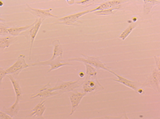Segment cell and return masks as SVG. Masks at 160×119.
<instances>
[{"instance_id": "cell-1", "label": "cell", "mask_w": 160, "mask_h": 119, "mask_svg": "<svg viewBox=\"0 0 160 119\" xmlns=\"http://www.w3.org/2000/svg\"><path fill=\"white\" fill-rule=\"evenodd\" d=\"M28 67H29V64H27L26 61H25V56L23 55H19L17 61L15 62L12 66H10L8 69H3V68L0 69L1 82H2V79L4 78V76H6L8 74H12L13 76H18L22 69H26Z\"/></svg>"}, {"instance_id": "cell-2", "label": "cell", "mask_w": 160, "mask_h": 119, "mask_svg": "<svg viewBox=\"0 0 160 119\" xmlns=\"http://www.w3.org/2000/svg\"><path fill=\"white\" fill-rule=\"evenodd\" d=\"M84 79H85V78H84ZM84 79L81 78V79H77V81H68V82H63L61 79H58L57 84L53 87V89L55 91H59L60 94L69 93L71 91L79 88L81 86H82L84 83Z\"/></svg>"}, {"instance_id": "cell-3", "label": "cell", "mask_w": 160, "mask_h": 119, "mask_svg": "<svg viewBox=\"0 0 160 119\" xmlns=\"http://www.w3.org/2000/svg\"><path fill=\"white\" fill-rule=\"evenodd\" d=\"M82 89L86 94L87 93L95 94L99 91L104 90V87L99 83L96 76L85 77L84 83L82 84Z\"/></svg>"}, {"instance_id": "cell-4", "label": "cell", "mask_w": 160, "mask_h": 119, "mask_svg": "<svg viewBox=\"0 0 160 119\" xmlns=\"http://www.w3.org/2000/svg\"><path fill=\"white\" fill-rule=\"evenodd\" d=\"M35 25V21L34 23L28 25L26 26H13V27H10L8 28L7 24L4 21L3 19H1V36H4L5 35H9V36H22V34L24 31H28L31 28L32 26H33Z\"/></svg>"}, {"instance_id": "cell-5", "label": "cell", "mask_w": 160, "mask_h": 119, "mask_svg": "<svg viewBox=\"0 0 160 119\" xmlns=\"http://www.w3.org/2000/svg\"><path fill=\"white\" fill-rule=\"evenodd\" d=\"M36 65H49V66H51V68L48 71V73H50L51 71L55 70L57 69H59V68L65 66V65H71V66H72L73 64L71 62L66 61L65 60H63L62 56H58L56 59L50 60H48V61H37L35 63L29 64V66H36Z\"/></svg>"}, {"instance_id": "cell-6", "label": "cell", "mask_w": 160, "mask_h": 119, "mask_svg": "<svg viewBox=\"0 0 160 119\" xmlns=\"http://www.w3.org/2000/svg\"><path fill=\"white\" fill-rule=\"evenodd\" d=\"M160 70L157 68H153L149 76L146 79L145 82L142 83V87H148V88L154 89L158 93L160 92Z\"/></svg>"}, {"instance_id": "cell-7", "label": "cell", "mask_w": 160, "mask_h": 119, "mask_svg": "<svg viewBox=\"0 0 160 119\" xmlns=\"http://www.w3.org/2000/svg\"><path fill=\"white\" fill-rule=\"evenodd\" d=\"M68 60H75V61H81L83 62L85 64H88L91 66L95 67V68H97V69H104V70H106V71L110 72L111 69H110V67H108L107 65H105L102 61H100V60H99L98 58L96 57H92V56H88V57H75L72 58V59H69Z\"/></svg>"}, {"instance_id": "cell-8", "label": "cell", "mask_w": 160, "mask_h": 119, "mask_svg": "<svg viewBox=\"0 0 160 119\" xmlns=\"http://www.w3.org/2000/svg\"><path fill=\"white\" fill-rule=\"evenodd\" d=\"M110 73H111V74H113L114 75H115V76L117 77V79H114V80L116 81V82H119V83H123L124 85H125V86H127V87H129V88H132L133 90H134L135 92H137L138 93H139V94H143V93H144V91L142 89V84H141L140 83H139V82L131 81V80H129V79H125V78L120 76V75L117 74L116 73H115L114 71H112V70H111Z\"/></svg>"}, {"instance_id": "cell-9", "label": "cell", "mask_w": 160, "mask_h": 119, "mask_svg": "<svg viewBox=\"0 0 160 119\" xmlns=\"http://www.w3.org/2000/svg\"><path fill=\"white\" fill-rule=\"evenodd\" d=\"M43 20L41 19V18H37L36 21H35V25L33 26H32L31 28L28 30V31H24L22 34V36H24L29 38L30 40V42H31V46H30V50H29V59L31 57L32 54V44L34 42V40L36 38V36L38 32L39 31V28H40L41 25L42 23Z\"/></svg>"}, {"instance_id": "cell-10", "label": "cell", "mask_w": 160, "mask_h": 119, "mask_svg": "<svg viewBox=\"0 0 160 119\" xmlns=\"http://www.w3.org/2000/svg\"><path fill=\"white\" fill-rule=\"evenodd\" d=\"M91 12H92V9H89L86 10V11H84V12H78V13H75V14L69 15V16L63 17V18H60L58 22L61 24H64V25L78 26V25L81 23L80 21H78V18Z\"/></svg>"}, {"instance_id": "cell-11", "label": "cell", "mask_w": 160, "mask_h": 119, "mask_svg": "<svg viewBox=\"0 0 160 119\" xmlns=\"http://www.w3.org/2000/svg\"><path fill=\"white\" fill-rule=\"evenodd\" d=\"M68 93V95H69L70 100H71V102H72V112L70 113V115L73 114V112L76 111L78 106H79L80 102H81V99L83 98L84 96L86 95V93H85L82 90H78L77 91L76 89L73 91H71Z\"/></svg>"}, {"instance_id": "cell-12", "label": "cell", "mask_w": 160, "mask_h": 119, "mask_svg": "<svg viewBox=\"0 0 160 119\" xmlns=\"http://www.w3.org/2000/svg\"><path fill=\"white\" fill-rule=\"evenodd\" d=\"M60 94L59 91L54 90L53 89V87L51 86V83H48V84H46L45 86H43L42 88H41L38 90V93H36V94H33V95L31 96V98H37V97H41L43 99H46V98H49V97H52V96H56Z\"/></svg>"}, {"instance_id": "cell-13", "label": "cell", "mask_w": 160, "mask_h": 119, "mask_svg": "<svg viewBox=\"0 0 160 119\" xmlns=\"http://www.w3.org/2000/svg\"><path fill=\"white\" fill-rule=\"evenodd\" d=\"M26 7L27 10L29 11L32 14L34 15V16L38 17V18H41V19L45 20L47 17H55V18L58 17L57 16H54V15L51 13V11H52L51 8L48 10H40L32 8V7H30L29 5H26Z\"/></svg>"}, {"instance_id": "cell-14", "label": "cell", "mask_w": 160, "mask_h": 119, "mask_svg": "<svg viewBox=\"0 0 160 119\" xmlns=\"http://www.w3.org/2000/svg\"><path fill=\"white\" fill-rule=\"evenodd\" d=\"M45 102L46 99H43V101L40 102L38 104L35 106L33 109L32 110L30 114H29V117H32V116H36V117H42L43 113L45 112L46 107H45Z\"/></svg>"}, {"instance_id": "cell-15", "label": "cell", "mask_w": 160, "mask_h": 119, "mask_svg": "<svg viewBox=\"0 0 160 119\" xmlns=\"http://www.w3.org/2000/svg\"><path fill=\"white\" fill-rule=\"evenodd\" d=\"M18 36H1L0 39V44H1V50H3L6 48L9 47L10 45H12L18 40Z\"/></svg>"}, {"instance_id": "cell-16", "label": "cell", "mask_w": 160, "mask_h": 119, "mask_svg": "<svg viewBox=\"0 0 160 119\" xmlns=\"http://www.w3.org/2000/svg\"><path fill=\"white\" fill-rule=\"evenodd\" d=\"M8 77L11 80V82H12V87L14 88L15 93H16V99L21 100L22 97V93L21 87H20L18 81H17L14 79V76L12 74H8Z\"/></svg>"}, {"instance_id": "cell-17", "label": "cell", "mask_w": 160, "mask_h": 119, "mask_svg": "<svg viewBox=\"0 0 160 119\" xmlns=\"http://www.w3.org/2000/svg\"><path fill=\"white\" fill-rule=\"evenodd\" d=\"M19 110H20V100H17V99H16V102H14V104L12 105V106L8 107V108H6V107H3V108H2V111H3V112H5L6 113L10 115L12 117L17 116L18 112H19Z\"/></svg>"}, {"instance_id": "cell-18", "label": "cell", "mask_w": 160, "mask_h": 119, "mask_svg": "<svg viewBox=\"0 0 160 119\" xmlns=\"http://www.w3.org/2000/svg\"><path fill=\"white\" fill-rule=\"evenodd\" d=\"M123 2H124L123 1H108V2H103L101 4H100L99 7L92 9V12H96V11H99V10L109 9V8H111L113 7H115V6L121 5V3H123Z\"/></svg>"}, {"instance_id": "cell-19", "label": "cell", "mask_w": 160, "mask_h": 119, "mask_svg": "<svg viewBox=\"0 0 160 119\" xmlns=\"http://www.w3.org/2000/svg\"><path fill=\"white\" fill-rule=\"evenodd\" d=\"M123 7V5H119V6H115L109 9L105 10H99L96 12H94V13L96 15H100V16H110V15H113L115 13V10L121 9Z\"/></svg>"}, {"instance_id": "cell-20", "label": "cell", "mask_w": 160, "mask_h": 119, "mask_svg": "<svg viewBox=\"0 0 160 119\" xmlns=\"http://www.w3.org/2000/svg\"><path fill=\"white\" fill-rule=\"evenodd\" d=\"M53 46H54V50H53V55L52 59L54 60L58 56H62V53H63V49H62V45L60 44V41L58 40H56L53 41Z\"/></svg>"}, {"instance_id": "cell-21", "label": "cell", "mask_w": 160, "mask_h": 119, "mask_svg": "<svg viewBox=\"0 0 160 119\" xmlns=\"http://www.w3.org/2000/svg\"><path fill=\"white\" fill-rule=\"evenodd\" d=\"M137 26H138V23H133L131 24V25H129V26H128V27H127V28L123 31V32H122V34L120 36V38L123 40H125V39L128 37V36H129V34H130V32H131V31H133V30H134Z\"/></svg>"}, {"instance_id": "cell-22", "label": "cell", "mask_w": 160, "mask_h": 119, "mask_svg": "<svg viewBox=\"0 0 160 119\" xmlns=\"http://www.w3.org/2000/svg\"><path fill=\"white\" fill-rule=\"evenodd\" d=\"M86 66V72L85 74V77H91V76H97V71L95 67L91 66L88 64H85Z\"/></svg>"}, {"instance_id": "cell-23", "label": "cell", "mask_w": 160, "mask_h": 119, "mask_svg": "<svg viewBox=\"0 0 160 119\" xmlns=\"http://www.w3.org/2000/svg\"><path fill=\"white\" fill-rule=\"evenodd\" d=\"M155 3H159V2H157V1H144V5H143V12L145 14L148 13L150 12V9L153 7V5Z\"/></svg>"}, {"instance_id": "cell-24", "label": "cell", "mask_w": 160, "mask_h": 119, "mask_svg": "<svg viewBox=\"0 0 160 119\" xmlns=\"http://www.w3.org/2000/svg\"><path fill=\"white\" fill-rule=\"evenodd\" d=\"M67 3H69V4H73V3H77V4H81V5H85V4H88V5H91L94 2H91V1H89V0H86V1H77V2H75V1H67Z\"/></svg>"}, {"instance_id": "cell-25", "label": "cell", "mask_w": 160, "mask_h": 119, "mask_svg": "<svg viewBox=\"0 0 160 119\" xmlns=\"http://www.w3.org/2000/svg\"><path fill=\"white\" fill-rule=\"evenodd\" d=\"M0 118L1 119H12V117L10 116V115H8V113H6L5 112H1V113H0Z\"/></svg>"}, {"instance_id": "cell-26", "label": "cell", "mask_w": 160, "mask_h": 119, "mask_svg": "<svg viewBox=\"0 0 160 119\" xmlns=\"http://www.w3.org/2000/svg\"><path fill=\"white\" fill-rule=\"evenodd\" d=\"M155 59V63H156V68L160 70V58L158 56H154Z\"/></svg>"}, {"instance_id": "cell-27", "label": "cell", "mask_w": 160, "mask_h": 119, "mask_svg": "<svg viewBox=\"0 0 160 119\" xmlns=\"http://www.w3.org/2000/svg\"><path fill=\"white\" fill-rule=\"evenodd\" d=\"M80 77H81V78H85V74L82 73V72H81V73H80Z\"/></svg>"}]
</instances>
